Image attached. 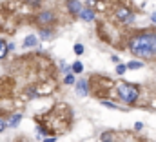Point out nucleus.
<instances>
[{
	"label": "nucleus",
	"mask_w": 156,
	"mask_h": 142,
	"mask_svg": "<svg viewBox=\"0 0 156 142\" xmlns=\"http://www.w3.org/2000/svg\"><path fill=\"white\" fill-rule=\"evenodd\" d=\"M129 49L140 58H154L156 57V33H142L131 38Z\"/></svg>",
	"instance_id": "obj_1"
},
{
	"label": "nucleus",
	"mask_w": 156,
	"mask_h": 142,
	"mask_svg": "<svg viewBox=\"0 0 156 142\" xmlns=\"http://www.w3.org/2000/svg\"><path fill=\"white\" fill-rule=\"evenodd\" d=\"M118 95L123 102H134L136 97H138V88L133 86V84H122L118 88Z\"/></svg>",
	"instance_id": "obj_2"
},
{
	"label": "nucleus",
	"mask_w": 156,
	"mask_h": 142,
	"mask_svg": "<svg viewBox=\"0 0 156 142\" xmlns=\"http://www.w3.org/2000/svg\"><path fill=\"white\" fill-rule=\"evenodd\" d=\"M38 22L40 24H51V22H55V13H51V11H42L38 13Z\"/></svg>",
	"instance_id": "obj_3"
},
{
	"label": "nucleus",
	"mask_w": 156,
	"mask_h": 142,
	"mask_svg": "<svg viewBox=\"0 0 156 142\" xmlns=\"http://www.w3.org/2000/svg\"><path fill=\"white\" fill-rule=\"evenodd\" d=\"M67 9H69L71 15H78V13L82 11V4H80L78 0H69V2H67Z\"/></svg>",
	"instance_id": "obj_4"
},
{
	"label": "nucleus",
	"mask_w": 156,
	"mask_h": 142,
	"mask_svg": "<svg viewBox=\"0 0 156 142\" xmlns=\"http://www.w3.org/2000/svg\"><path fill=\"white\" fill-rule=\"evenodd\" d=\"M116 17L120 20H123V22H131L133 20V15L129 13V9H125V7H120L116 11Z\"/></svg>",
	"instance_id": "obj_5"
},
{
	"label": "nucleus",
	"mask_w": 156,
	"mask_h": 142,
	"mask_svg": "<svg viewBox=\"0 0 156 142\" xmlns=\"http://www.w3.org/2000/svg\"><path fill=\"white\" fill-rule=\"evenodd\" d=\"M87 91H89V86H87V82L85 80H78L76 84V93L80 97H85L87 95Z\"/></svg>",
	"instance_id": "obj_6"
},
{
	"label": "nucleus",
	"mask_w": 156,
	"mask_h": 142,
	"mask_svg": "<svg viewBox=\"0 0 156 142\" xmlns=\"http://www.w3.org/2000/svg\"><path fill=\"white\" fill-rule=\"evenodd\" d=\"M20 120H22V115H20V113H15V115H13V117L5 122V128H15Z\"/></svg>",
	"instance_id": "obj_7"
},
{
	"label": "nucleus",
	"mask_w": 156,
	"mask_h": 142,
	"mask_svg": "<svg viewBox=\"0 0 156 142\" xmlns=\"http://www.w3.org/2000/svg\"><path fill=\"white\" fill-rule=\"evenodd\" d=\"M24 44H26L27 47H37V46H38V38L35 35H27L26 40H24Z\"/></svg>",
	"instance_id": "obj_8"
},
{
	"label": "nucleus",
	"mask_w": 156,
	"mask_h": 142,
	"mask_svg": "<svg viewBox=\"0 0 156 142\" xmlns=\"http://www.w3.org/2000/svg\"><path fill=\"white\" fill-rule=\"evenodd\" d=\"M78 15H80V17H82L83 20H87V22L94 18V13H93V9H82V11H80Z\"/></svg>",
	"instance_id": "obj_9"
},
{
	"label": "nucleus",
	"mask_w": 156,
	"mask_h": 142,
	"mask_svg": "<svg viewBox=\"0 0 156 142\" xmlns=\"http://www.w3.org/2000/svg\"><path fill=\"white\" fill-rule=\"evenodd\" d=\"M40 38H42V40H51V38H53V31H51V29H42V31H40Z\"/></svg>",
	"instance_id": "obj_10"
},
{
	"label": "nucleus",
	"mask_w": 156,
	"mask_h": 142,
	"mask_svg": "<svg viewBox=\"0 0 156 142\" xmlns=\"http://www.w3.org/2000/svg\"><path fill=\"white\" fill-rule=\"evenodd\" d=\"M5 53H7V46H5V42H4V40H0V58H4V57H5Z\"/></svg>",
	"instance_id": "obj_11"
},
{
	"label": "nucleus",
	"mask_w": 156,
	"mask_h": 142,
	"mask_svg": "<svg viewBox=\"0 0 156 142\" xmlns=\"http://www.w3.org/2000/svg\"><path fill=\"white\" fill-rule=\"evenodd\" d=\"M144 66V62H129L125 68H129V69H138V68H142Z\"/></svg>",
	"instance_id": "obj_12"
},
{
	"label": "nucleus",
	"mask_w": 156,
	"mask_h": 142,
	"mask_svg": "<svg viewBox=\"0 0 156 142\" xmlns=\"http://www.w3.org/2000/svg\"><path fill=\"white\" fill-rule=\"evenodd\" d=\"M73 71H76V73H82V71H83V66H82L80 62H75V64H73Z\"/></svg>",
	"instance_id": "obj_13"
},
{
	"label": "nucleus",
	"mask_w": 156,
	"mask_h": 142,
	"mask_svg": "<svg viewBox=\"0 0 156 142\" xmlns=\"http://www.w3.org/2000/svg\"><path fill=\"white\" fill-rule=\"evenodd\" d=\"M125 69H127V68H125L123 64H118V66H116V73H118V75H123V73H125Z\"/></svg>",
	"instance_id": "obj_14"
},
{
	"label": "nucleus",
	"mask_w": 156,
	"mask_h": 142,
	"mask_svg": "<svg viewBox=\"0 0 156 142\" xmlns=\"http://www.w3.org/2000/svg\"><path fill=\"white\" fill-rule=\"evenodd\" d=\"M66 84H67V86L75 84V77H73V75H67V77H66Z\"/></svg>",
	"instance_id": "obj_15"
},
{
	"label": "nucleus",
	"mask_w": 156,
	"mask_h": 142,
	"mask_svg": "<svg viewBox=\"0 0 156 142\" xmlns=\"http://www.w3.org/2000/svg\"><path fill=\"white\" fill-rule=\"evenodd\" d=\"M75 53H76V55H82V53H83V46H82V44H76V46H75Z\"/></svg>",
	"instance_id": "obj_16"
},
{
	"label": "nucleus",
	"mask_w": 156,
	"mask_h": 142,
	"mask_svg": "<svg viewBox=\"0 0 156 142\" xmlns=\"http://www.w3.org/2000/svg\"><path fill=\"white\" fill-rule=\"evenodd\" d=\"M102 106H107V107H111V109H116V104H113V102H107V100H102Z\"/></svg>",
	"instance_id": "obj_17"
},
{
	"label": "nucleus",
	"mask_w": 156,
	"mask_h": 142,
	"mask_svg": "<svg viewBox=\"0 0 156 142\" xmlns=\"http://www.w3.org/2000/svg\"><path fill=\"white\" fill-rule=\"evenodd\" d=\"M26 4H29V6H38L40 0H26Z\"/></svg>",
	"instance_id": "obj_18"
},
{
	"label": "nucleus",
	"mask_w": 156,
	"mask_h": 142,
	"mask_svg": "<svg viewBox=\"0 0 156 142\" xmlns=\"http://www.w3.org/2000/svg\"><path fill=\"white\" fill-rule=\"evenodd\" d=\"M4 129H5V122H4V120H2V118H0V133H2V131H4Z\"/></svg>",
	"instance_id": "obj_19"
},
{
	"label": "nucleus",
	"mask_w": 156,
	"mask_h": 142,
	"mask_svg": "<svg viewBox=\"0 0 156 142\" xmlns=\"http://www.w3.org/2000/svg\"><path fill=\"white\" fill-rule=\"evenodd\" d=\"M94 2H96V0H87V4H89V6H91V7H93V6H94Z\"/></svg>",
	"instance_id": "obj_20"
},
{
	"label": "nucleus",
	"mask_w": 156,
	"mask_h": 142,
	"mask_svg": "<svg viewBox=\"0 0 156 142\" xmlns=\"http://www.w3.org/2000/svg\"><path fill=\"white\" fill-rule=\"evenodd\" d=\"M151 20H153V22L156 24V13H153V15H151Z\"/></svg>",
	"instance_id": "obj_21"
},
{
	"label": "nucleus",
	"mask_w": 156,
	"mask_h": 142,
	"mask_svg": "<svg viewBox=\"0 0 156 142\" xmlns=\"http://www.w3.org/2000/svg\"><path fill=\"white\" fill-rule=\"evenodd\" d=\"M44 142H55V139H45Z\"/></svg>",
	"instance_id": "obj_22"
},
{
	"label": "nucleus",
	"mask_w": 156,
	"mask_h": 142,
	"mask_svg": "<svg viewBox=\"0 0 156 142\" xmlns=\"http://www.w3.org/2000/svg\"><path fill=\"white\" fill-rule=\"evenodd\" d=\"M104 142H113V140H104Z\"/></svg>",
	"instance_id": "obj_23"
}]
</instances>
